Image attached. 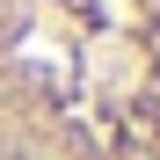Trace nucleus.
I'll return each mask as SVG.
<instances>
[{
	"label": "nucleus",
	"instance_id": "f257e3e1",
	"mask_svg": "<svg viewBox=\"0 0 160 160\" xmlns=\"http://www.w3.org/2000/svg\"><path fill=\"white\" fill-rule=\"evenodd\" d=\"M0 160H160V0H0Z\"/></svg>",
	"mask_w": 160,
	"mask_h": 160
}]
</instances>
